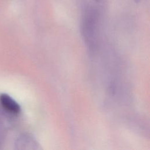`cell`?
I'll return each instance as SVG.
<instances>
[{
	"label": "cell",
	"mask_w": 150,
	"mask_h": 150,
	"mask_svg": "<svg viewBox=\"0 0 150 150\" xmlns=\"http://www.w3.org/2000/svg\"><path fill=\"white\" fill-rule=\"evenodd\" d=\"M5 140V132L0 127V146L2 145Z\"/></svg>",
	"instance_id": "4"
},
{
	"label": "cell",
	"mask_w": 150,
	"mask_h": 150,
	"mask_svg": "<svg viewBox=\"0 0 150 150\" xmlns=\"http://www.w3.org/2000/svg\"><path fill=\"white\" fill-rule=\"evenodd\" d=\"M135 1V2H137V3H139V2H141L142 0H134Z\"/></svg>",
	"instance_id": "5"
},
{
	"label": "cell",
	"mask_w": 150,
	"mask_h": 150,
	"mask_svg": "<svg viewBox=\"0 0 150 150\" xmlns=\"http://www.w3.org/2000/svg\"><path fill=\"white\" fill-rule=\"evenodd\" d=\"M35 145L33 139L28 135H21L19 136L15 142V146L17 149H29Z\"/></svg>",
	"instance_id": "2"
},
{
	"label": "cell",
	"mask_w": 150,
	"mask_h": 150,
	"mask_svg": "<svg viewBox=\"0 0 150 150\" xmlns=\"http://www.w3.org/2000/svg\"><path fill=\"white\" fill-rule=\"evenodd\" d=\"M10 124V114L5 111L0 105V127L5 128Z\"/></svg>",
	"instance_id": "3"
},
{
	"label": "cell",
	"mask_w": 150,
	"mask_h": 150,
	"mask_svg": "<svg viewBox=\"0 0 150 150\" xmlns=\"http://www.w3.org/2000/svg\"><path fill=\"white\" fill-rule=\"evenodd\" d=\"M94 1H95V2H99L100 0H93Z\"/></svg>",
	"instance_id": "6"
},
{
	"label": "cell",
	"mask_w": 150,
	"mask_h": 150,
	"mask_svg": "<svg viewBox=\"0 0 150 150\" xmlns=\"http://www.w3.org/2000/svg\"><path fill=\"white\" fill-rule=\"evenodd\" d=\"M0 105L10 115H17L21 112V107L18 103L6 94L0 95Z\"/></svg>",
	"instance_id": "1"
}]
</instances>
